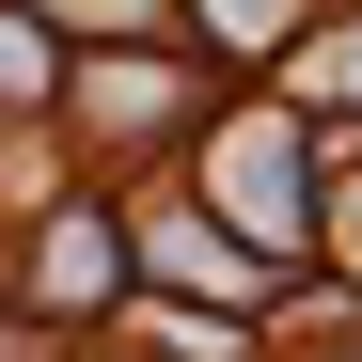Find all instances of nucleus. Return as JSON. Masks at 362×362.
<instances>
[{"instance_id": "1", "label": "nucleus", "mask_w": 362, "mask_h": 362, "mask_svg": "<svg viewBox=\"0 0 362 362\" xmlns=\"http://www.w3.org/2000/svg\"><path fill=\"white\" fill-rule=\"evenodd\" d=\"M47 299H110V236L64 205V236H47Z\"/></svg>"}, {"instance_id": "2", "label": "nucleus", "mask_w": 362, "mask_h": 362, "mask_svg": "<svg viewBox=\"0 0 362 362\" xmlns=\"http://www.w3.org/2000/svg\"><path fill=\"white\" fill-rule=\"evenodd\" d=\"M158 268H189V284H252V252L205 236V221H158Z\"/></svg>"}, {"instance_id": "3", "label": "nucleus", "mask_w": 362, "mask_h": 362, "mask_svg": "<svg viewBox=\"0 0 362 362\" xmlns=\"http://www.w3.org/2000/svg\"><path fill=\"white\" fill-rule=\"evenodd\" d=\"M331 79H346V110H362V32H331V47H315V95H331Z\"/></svg>"}, {"instance_id": "4", "label": "nucleus", "mask_w": 362, "mask_h": 362, "mask_svg": "<svg viewBox=\"0 0 362 362\" xmlns=\"http://www.w3.org/2000/svg\"><path fill=\"white\" fill-rule=\"evenodd\" d=\"M346 221H362V205H346Z\"/></svg>"}]
</instances>
